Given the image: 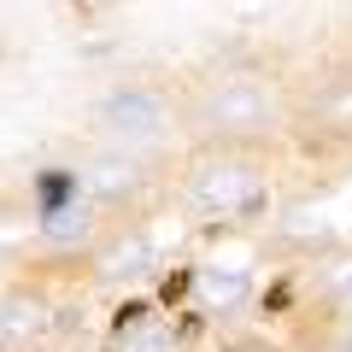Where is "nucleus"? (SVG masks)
I'll return each mask as SVG.
<instances>
[{
  "instance_id": "f03ea898",
  "label": "nucleus",
  "mask_w": 352,
  "mask_h": 352,
  "mask_svg": "<svg viewBox=\"0 0 352 352\" xmlns=\"http://www.w3.org/2000/svg\"><path fill=\"white\" fill-rule=\"evenodd\" d=\"M188 288H194V270H170V276H164V288H159V300H164V305H176Z\"/></svg>"
},
{
  "instance_id": "f257e3e1",
  "label": "nucleus",
  "mask_w": 352,
  "mask_h": 352,
  "mask_svg": "<svg viewBox=\"0 0 352 352\" xmlns=\"http://www.w3.org/2000/svg\"><path fill=\"white\" fill-rule=\"evenodd\" d=\"M65 200H71V176H65V170H47V176H41V206L59 212Z\"/></svg>"
},
{
  "instance_id": "7ed1b4c3",
  "label": "nucleus",
  "mask_w": 352,
  "mask_h": 352,
  "mask_svg": "<svg viewBox=\"0 0 352 352\" xmlns=\"http://www.w3.org/2000/svg\"><path fill=\"white\" fill-rule=\"evenodd\" d=\"M135 317H147V305H141V300H129V305H118V317H112V323H118V329H129Z\"/></svg>"
}]
</instances>
